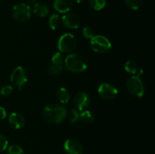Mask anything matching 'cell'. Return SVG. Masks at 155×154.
<instances>
[{"instance_id":"cell-8","label":"cell","mask_w":155,"mask_h":154,"mask_svg":"<svg viewBox=\"0 0 155 154\" xmlns=\"http://www.w3.org/2000/svg\"><path fill=\"white\" fill-rule=\"evenodd\" d=\"M91 98L87 93L81 91L75 95L74 99V104L75 108L79 111L86 110L90 105Z\"/></svg>"},{"instance_id":"cell-15","label":"cell","mask_w":155,"mask_h":154,"mask_svg":"<svg viewBox=\"0 0 155 154\" xmlns=\"http://www.w3.org/2000/svg\"><path fill=\"white\" fill-rule=\"evenodd\" d=\"M57 98L61 104H68L70 100V93L65 88H61L57 91Z\"/></svg>"},{"instance_id":"cell-23","label":"cell","mask_w":155,"mask_h":154,"mask_svg":"<svg viewBox=\"0 0 155 154\" xmlns=\"http://www.w3.org/2000/svg\"><path fill=\"white\" fill-rule=\"evenodd\" d=\"M7 154H24V150L18 145H12L8 148Z\"/></svg>"},{"instance_id":"cell-30","label":"cell","mask_w":155,"mask_h":154,"mask_svg":"<svg viewBox=\"0 0 155 154\" xmlns=\"http://www.w3.org/2000/svg\"><path fill=\"white\" fill-rule=\"evenodd\" d=\"M74 1L77 3H81V2H83V1H85V0H74Z\"/></svg>"},{"instance_id":"cell-17","label":"cell","mask_w":155,"mask_h":154,"mask_svg":"<svg viewBox=\"0 0 155 154\" xmlns=\"http://www.w3.org/2000/svg\"><path fill=\"white\" fill-rule=\"evenodd\" d=\"M124 69H125V70L127 71L128 73L137 74V75L139 70V69H138L136 63L131 60H129L126 62L125 65H124Z\"/></svg>"},{"instance_id":"cell-29","label":"cell","mask_w":155,"mask_h":154,"mask_svg":"<svg viewBox=\"0 0 155 154\" xmlns=\"http://www.w3.org/2000/svg\"><path fill=\"white\" fill-rule=\"evenodd\" d=\"M36 0H27V5H34L36 3Z\"/></svg>"},{"instance_id":"cell-14","label":"cell","mask_w":155,"mask_h":154,"mask_svg":"<svg viewBox=\"0 0 155 154\" xmlns=\"http://www.w3.org/2000/svg\"><path fill=\"white\" fill-rule=\"evenodd\" d=\"M33 11L36 15L40 18H44L46 16L49 11L48 5L44 2H36L33 5Z\"/></svg>"},{"instance_id":"cell-22","label":"cell","mask_w":155,"mask_h":154,"mask_svg":"<svg viewBox=\"0 0 155 154\" xmlns=\"http://www.w3.org/2000/svg\"><path fill=\"white\" fill-rule=\"evenodd\" d=\"M64 66H60V65H56L51 63L48 68V73L51 75H58L63 71Z\"/></svg>"},{"instance_id":"cell-6","label":"cell","mask_w":155,"mask_h":154,"mask_svg":"<svg viewBox=\"0 0 155 154\" xmlns=\"http://www.w3.org/2000/svg\"><path fill=\"white\" fill-rule=\"evenodd\" d=\"M92 49L97 53H106L111 48V43L107 38L103 36H94L91 39Z\"/></svg>"},{"instance_id":"cell-9","label":"cell","mask_w":155,"mask_h":154,"mask_svg":"<svg viewBox=\"0 0 155 154\" xmlns=\"http://www.w3.org/2000/svg\"><path fill=\"white\" fill-rule=\"evenodd\" d=\"M98 94L105 100H111L116 98L118 95V91L115 86L109 83H103L98 88Z\"/></svg>"},{"instance_id":"cell-19","label":"cell","mask_w":155,"mask_h":154,"mask_svg":"<svg viewBox=\"0 0 155 154\" xmlns=\"http://www.w3.org/2000/svg\"><path fill=\"white\" fill-rule=\"evenodd\" d=\"M65 57L61 52H57L51 57V63L56 65L64 66V64Z\"/></svg>"},{"instance_id":"cell-10","label":"cell","mask_w":155,"mask_h":154,"mask_svg":"<svg viewBox=\"0 0 155 154\" xmlns=\"http://www.w3.org/2000/svg\"><path fill=\"white\" fill-rule=\"evenodd\" d=\"M64 148L67 154H83V152L80 142L74 138L68 139L64 144Z\"/></svg>"},{"instance_id":"cell-1","label":"cell","mask_w":155,"mask_h":154,"mask_svg":"<svg viewBox=\"0 0 155 154\" xmlns=\"http://www.w3.org/2000/svg\"><path fill=\"white\" fill-rule=\"evenodd\" d=\"M68 116V110L58 104H51L47 105L42 111V116L48 122L51 124H59L64 120Z\"/></svg>"},{"instance_id":"cell-3","label":"cell","mask_w":155,"mask_h":154,"mask_svg":"<svg viewBox=\"0 0 155 154\" xmlns=\"http://www.w3.org/2000/svg\"><path fill=\"white\" fill-rule=\"evenodd\" d=\"M12 16L17 22L22 23L28 21L31 16V9L30 5L26 3L17 4L12 8Z\"/></svg>"},{"instance_id":"cell-16","label":"cell","mask_w":155,"mask_h":154,"mask_svg":"<svg viewBox=\"0 0 155 154\" xmlns=\"http://www.w3.org/2000/svg\"><path fill=\"white\" fill-rule=\"evenodd\" d=\"M95 115L92 113V112L89 111V110H83L80 113V120L84 122L85 123H92L95 121Z\"/></svg>"},{"instance_id":"cell-2","label":"cell","mask_w":155,"mask_h":154,"mask_svg":"<svg viewBox=\"0 0 155 154\" xmlns=\"http://www.w3.org/2000/svg\"><path fill=\"white\" fill-rule=\"evenodd\" d=\"M64 66L73 72H83L87 68V61L80 53H72L64 60Z\"/></svg>"},{"instance_id":"cell-28","label":"cell","mask_w":155,"mask_h":154,"mask_svg":"<svg viewBox=\"0 0 155 154\" xmlns=\"http://www.w3.org/2000/svg\"><path fill=\"white\" fill-rule=\"evenodd\" d=\"M7 116V113L4 107H0V119H4Z\"/></svg>"},{"instance_id":"cell-26","label":"cell","mask_w":155,"mask_h":154,"mask_svg":"<svg viewBox=\"0 0 155 154\" xmlns=\"http://www.w3.org/2000/svg\"><path fill=\"white\" fill-rule=\"evenodd\" d=\"M83 34L85 38L86 39H92L94 36H95V32H94L93 29L89 27H85L83 29Z\"/></svg>"},{"instance_id":"cell-18","label":"cell","mask_w":155,"mask_h":154,"mask_svg":"<svg viewBox=\"0 0 155 154\" xmlns=\"http://www.w3.org/2000/svg\"><path fill=\"white\" fill-rule=\"evenodd\" d=\"M48 24H49V27L51 30H55L60 27L61 25V19L59 18V16L56 14H53L51 15L49 18V21H48Z\"/></svg>"},{"instance_id":"cell-11","label":"cell","mask_w":155,"mask_h":154,"mask_svg":"<svg viewBox=\"0 0 155 154\" xmlns=\"http://www.w3.org/2000/svg\"><path fill=\"white\" fill-rule=\"evenodd\" d=\"M61 23L65 27L71 30L78 29L80 26V20L76 14L67 13L61 18Z\"/></svg>"},{"instance_id":"cell-21","label":"cell","mask_w":155,"mask_h":154,"mask_svg":"<svg viewBox=\"0 0 155 154\" xmlns=\"http://www.w3.org/2000/svg\"><path fill=\"white\" fill-rule=\"evenodd\" d=\"M124 1L127 5L133 10H138L140 8L143 3V0H124Z\"/></svg>"},{"instance_id":"cell-20","label":"cell","mask_w":155,"mask_h":154,"mask_svg":"<svg viewBox=\"0 0 155 154\" xmlns=\"http://www.w3.org/2000/svg\"><path fill=\"white\" fill-rule=\"evenodd\" d=\"M89 4L95 11H101L105 7L106 0H89Z\"/></svg>"},{"instance_id":"cell-13","label":"cell","mask_w":155,"mask_h":154,"mask_svg":"<svg viewBox=\"0 0 155 154\" xmlns=\"http://www.w3.org/2000/svg\"><path fill=\"white\" fill-rule=\"evenodd\" d=\"M73 0H54V8L59 13L66 14L72 7Z\"/></svg>"},{"instance_id":"cell-5","label":"cell","mask_w":155,"mask_h":154,"mask_svg":"<svg viewBox=\"0 0 155 154\" xmlns=\"http://www.w3.org/2000/svg\"><path fill=\"white\" fill-rule=\"evenodd\" d=\"M127 88L130 94L136 98H142L145 94V88L142 80L137 75L131 76L127 82Z\"/></svg>"},{"instance_id":"cell-25","label":"cell","mask_w":155,"mask_h":154,"mask_svg":"<svg viewBox=\"0 0 155 154\" xmlns=\"http://www.w3.org/2000/svg\"><path fill=\"white\" fill-rule=\"evenodd\" d=\"M14 91L13 86L10 85H3L2 87L0 88V94L4 96H9L12 95Z\"/></svg>"},{"instance_id":"cell-12","label":"cell","mask_w":155,"mask_h":154,"mask_svg":"<svg viewBox=\"0 0 155 154\" xmlns=\"http://www.w3.org/2000/svg\"><path fill=\"white\" fill-rule=\"evenodd\" d=\"M8 122L15 129H21L25 125V119L21 113H12L8 117Z\"/></svg>"},{"instance_id":"cell-27","label":"cell","mask_w":155,"mask_h":154,"mask_svg":"<svg viewBox=\"0 0 155 154\" xmlns=\"http://www.w3.org/2000/svg\"><path fill=\"white\" fill-rule=\"evenodd\" d=\"M8 144V142L5 136L0 134V152H3L7 149Z\"/></svg>"},{"instance_id":"cell-4","label":"cell","mask_w":155,"mask_h":154,"mask_svg":"<svg viewBox=\"0 0 155 154\" xmlns=\"http://www.w3.org/2000/svg\"><path fill=\"white\" fill-rule=\"evenodd\" d=\"M77 39L71 33L61 35L58 42V48L61 53H71L77 47Z\"/></svg>"},{"instance_id":"cell-7","label":"cell","mask_w":155,"mask_h":154,"mask_svg":"<svg viewBox=\"0 0 155 154\" xmlns=\"http://www.w3.org/2000/svg\"><path fill=\"white\" fill-rule=\"evenodd\" d=\"M10 79L15 87L18 88L19 90H21L28 79L27 71L22 66H18L12 72Z\"/></svg>"},{"instance_id":"cell-24","label":"cell","mask_w":155,"mask_h":154,"mask_svg":"<svg viewBox=\"0 0 155 154\" xmlns=\"http://www.w3.org/2000/svg\"><path fill=\"white\" fill-rule=\"evenodd\" d=\"M80 120V113H79V110L76 108L71 109V115L70 117V122L71 123H76Z\"/></svg>"}]
</instances>
